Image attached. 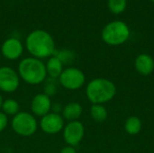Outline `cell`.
Listing matches in <instances>:
<instances>
[{"instance_id": "6da1fadb", "label": "cell", "mask_w": 154, "mask_h": 153, "mask_svg": "<svg viewBox=\"0 0 154 153\" xmlns=\"http://www.w3.org/2000/svg\"><path fill=\"white\" fill-rule=\"evenodd\" d=\"M25 46L29 53L39 60L53 56L56 50L52 36L44 30L31 32L25 40Z\"/></svg>"}, {"instance_id": "7a4b0ae2", "label": "cell", "mask_w": 154, "mask_h": 153, "mask_svg": "<svg viewBox=\"0 0 154 153\" xmlns=\"http://www.w3.org/2000/svg\"><path fill=\"white\" fill-rule=\"evenodd\" d=\"M18 75L29 85H39L47 78L46 66L42 60L29 57L23 59L18 65Z\"/></svg>"}, {"instance_id": "3957f363", "label": "cell", "mask_w": 154, "mask_h": 153, "mask_svg": "<svg viewBox=\"0 0 154 153\" xmlns=\"http://www.w3.org/2000/svg\"><path fill=\"white\" fill-rule=\"evenodd\" d=\"M116 94V85L111 80L103 78L92 79L86 88L87 97L92 105H103L107 103L115 97Z\"/></svg>"}, {"instance_id": "277c9868", "label": "cell", "mask_w": 154, "mask_h": 153, "mask_svg": "<svg viewBox=\"0 0 154 153\" xmlns=\"http://www.w3.org/2000/svg\"><path fill=\"white\" fill-rule=\"evenodd\" d=\"M101 37L108 45H121L128 41L130 37V29L123 21H113L104 27Z\"/></svg>"}, {"instance_id": "5b68a950", "label": "cell", "mask_w": 154, "mask_h": 153, "mask_svg": "<svg viewBox=\"0 0 154 153\" xmlns=\"http://www.w3.org/2000/svg\"><path fill=\"white\" fill-rule=\"evenodd\" d=\"M11 126L15 133L20 136L28 137L34 134L38 129L36 118L27 112H19L11 122Z\"/></svg>"}, {"instance_id": "8992f818", "label": "cell", "mask_w": 154, "mask_h": 153, "mask_svg": "<svg viewBox=\"0 0 154 153\" xmlns=\"http://www.w3.org/2000/svg\"><path fill=\"white\" fill-rule=\"evenodd\" d=\"M61 87L68 90H78L83 87L86 81L85 74L78 68L69 67L63 69L58 78Z\"/></svg>"}, {"instance_id": "52a82bcc", "label": "cell", "mask_w": 154, "mask_h": 153, "mask_svg": "<svg viewBox=\"0 0 154 153\" xmlns=\"http://www.w3.org/2000/svg\"><path fill=\"white\" fill-rule=\"evenodd\" d=\"M20 85V77L12 68L0 67V90L5 93H13Z\"/></svg>"}, {"instance_id": "ba28073f", "label": "cell", "mask_w": 154, "mask_h": 153, "mask_svg": "<svg viewBox=\"0 0 154 153\" xmlns=\"http://www.w3.org/2000/svg\"><path fill=\"white\" fill-rule=\"evenodd\" d=\"M85 134V128L81 122L72 121L69 122L63 128V139L65 142L72 147L80 143Z\"/></svg>"}, {"instance_id": "9c48e42d", "label": "cell", "mask_w": 154, "mask_h": 153, "mask_svg": "<svg viewBox=\"0 0 154 153\" xmlns=\"http://www.w3.org/2000/svg\"><path fill=\"white\" fill-rule=\"evenodd\" d=\"M39 124L43 133L47 134H56L63 130L64 119L60 114L50 112L41 118Z\"/></svg>"}, {"instance_id": "30bf717a", "label": "cell", "mask_w": 154, "mask_h": 153, "mask_svg": "<svg viewBox=\"0 0 154 153\" xmlns=\"http://www.w3.org/2000/svg\"><path fill=\"white\" fill-rule=\"evenodd\" d=\"M23 51V46L21 41L17 38L11 37L6 39L1 47L2 55L9 60H15L19 59Z\"/></svg>"}, {"instance_id": "8fae6325", "label": "cell", "mask_w": 154, "mask_h": 153, "mask_svg": "<svg viewBox=\"0 0 154 153\" xmlns=\"http://www.w3.org/2000/svg\"><path fill=\"white\" fill-rule=\"evenodd\" d=\"M51 97L44 93H40L33 96L31 103V109L35 116L42 117L50 113L51 110Z\"/></svg>"}, {"instance_id": "7c38bea8", "label": "cell", "mask_w": 154, "mask_h": 153, "mask_svg": "<svg viewBox=\"0 0 154 153\" xmlns=\"http://www.w3.org/2000/svg\"><path fill=\"white\" fill-rule=\"evenodd\" d=\"M134 66L138 73L143 76H148L153 72L154 60L148 54H140L135 59Z\"/></svg>"}, {"instance_id": "4fadbf2b", "label": "cell", "mask_w": 154, "mask_h": 153, "mask_svg": "<svg viewBox=\"0 0 154 153\" xmlns=\"http://www.w3.org/2000/svg\"><path fill=\"white\" fill-rule=\"evenodd\" d=\"M83 108L80 104L77 102H70L63 107L62 117L69 122L78 121V119L81 116Z\"/></svg>"}, {"instance_id": "5bb4252c", "label": "cell", "mask_w": 154, "mask_h": 153, "mask_svg": "<svg viewBox=\"0 0 154 153\" xmlns=\"http://www.w3.org/2000/svg\"><path fill=\"white\" fill-rule=\"evenodd\" d=\"M46 66V71H47V76L51 78H56L58 79L60 76V74L63 71V64L61 61L55 56H51L47 60V63L45 64Z\"/></svg>"}, {"instance_id": "9a60e30c", "label": "cell", "mask_w": 154, "mask_h": 153, "mask_svg": "<svg viewBox=\"0 0 154 153\" xmlns=\"http://www.w3.org/2000/svg\"><path fill=\"white\" fill-rule=\"evenodd\" d=\"M142 121L137 116H130L125 124V130L130 135H136L141 132Z\"/></svg>"}, {"instance_id": "2e32d148", "label": "cell", "mask_w": 154, "mask_h": 153, "mask_svg": "<svg viewBox=\"0 0 154 153\" xmlns=\"http://www.w3.org/2000/svg\"><path fill=\"white\" fill-rule=\"evenodd\" d=\"M90 115L93 120L97 123H102L107 118V110L103 105L94 104L90 107Z\"/></svg>"}, {"instance_id": "e0dca14e", "label": "cell", "mask_w": 154, "mask_h": 153, "mask_svg": "<svg viewBox=\"0 0 154 153\" xmlns=\"http://www.w3.org/2000/svg\"><path fill=\"white\" fill-rule=\"evenodd\" d=\"M53 56L57 57L63 65H69L71 64L75 59L76 55L75 53L68 49H61V50H55Z\"/></svg>"}, {"instance_id": "ac0fdd59", "label": "cell", "mask_w": 154, "mask_h": 153, "mask_svg": "<svg viewBox=\"0 0 154 153\" xmlns=\"http://www.w3.org/2000/svg\"><path fill=\"white\" fill-rule=\"evenodd\" d=\"M1 109L3 110V113L5 115L14 116L15 115H17L19 113L20 106H19V103L16 100L9 98V99L4 100Z\"/></svg>"}, {"instance_id": "d6986e66", "label": "cell", "mask_w": 154, "mask_h": 153, "mask_svg": "<svg viewBox=\"0 0 154 153\" xmlns=\"http://www.w3.org/2000/svg\"><path fill=\"white\" fill-rule=\"evenodd\" d=\"M43 83H44V87H43L44 94L46 96H48L49 97L55 96L56 93L59 91V87L60 86L59 79L51 78L48 77Z\"/></svg>"}, {"instance_id": "ffe728a7", "label": "cell", "mask_w": 154, "mask_h": 153, "mask_svg": "<svg viewBox=\"0 0 154 153\" xmlns=\"http://www.w3.org/2000/svg\"><path fill=\"white\" fill-rule=\"evenodd\" d=\"M127 5V0H108L107 6L111 13L115 14H122Z\"/></svg>"}, {"instance_id": "44dd1931", "label": "cell", "mask_w": 154, "mask_h": 153, "mask_svg": "<svg viewBox=\"0 0 154 153\" xmlns=\"http://www.w3.org/2000/svg\"><path fill=\"white\" fill-rule=\"evenodd\" d=\"M8 124V117L3 112H0V133L3 132Z\"/></svg>"}, {"instance_id": "7402d4cb", "label": "cell", "mask_w": 154, "mask_h": 153, "mask_svg": "<svg viewBox=\"0 0 154 153\" xmlns=\"http://www.w3.org/2000/svg\"><path fill=\"white\" fill-rule=\"evenodd\" d=\"M60 153H77V151L75 149V147L72 146H65L61 149V151H60Z\"/></svg>"}, {"instance_id": "603a6c76", "label": "cell", "mask_w": 154, "mask_h": 153, "mask_svg": "<svg viewBox=\"0 0 154 153\" xmlns=\"http://www.w3.org/2000/svg\"><path fill=\"white\" fill-rule=\"evenodd\" d=\"M62 109L63 107L61 106L60 104H52L51 105V110H52V113H55V114H60V112H62Z\"/></svg>"}, {"instance_id": "cb8c5ba5", "label": "cell", "mask_w": 154, "mask_h": 153, "mask_svg": "<svg viewBox=\"0 0 154 153\" xmlns=\"http://www.w3.org/2000/svg\"><path fill=\"white\" fill-rule=\"evenodd\" d=\"M3 102H4V99H3V97L0 96V109L2 108V105H3Z\"/></svg>"}, {"instance_id": "d4e9b609", "label": "cell", "mask_w": 154, "mask_h": 153, "mask_svg": "<svg viewBox=\"0 0 154 153\" xmlns=\"http://www.w3.org/2000/svg\"><path fill=\"white\" fill-rule=\"evenodd\" d=\"M151 1H152V2H154V0H151Z\"/></svg>"}, {"instance_id": "484cf974", "label": "cell", "mask_w": 154, "mask_h": 153, "mask_svg": "<svg viewBox=\"0 0 154 153\" xmlns=\"http://www.w3.org/2000/svg\"><path fill=\"white\" fill-rule=\"evenodd\" d=\"M0 64H1V60H0Z\"/></svg>"}]
</instances>
